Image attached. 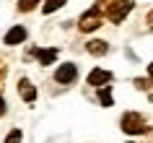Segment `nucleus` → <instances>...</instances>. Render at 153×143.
Returning <instances> with one entry per match:
<instances>
[{
  "label": "nucleus",
  "mask_w": 153,
  "mask_h": 143,
  "mask_svg": "<svg viewBox=\"0 0 153 143\" xmlns=\"http://www.w3.org/2000/svg\"><path fill=\"white\" fill-rule=\"evenodd\" d=\"M122 130L130 135H137V133H145L148 127H145V120L140 117V115H135V112H127L125 117H122Z\"/></svg>",
  "instance_id": "nucleus-1"
},
{
  "label": "nucleus",
  "mask_w": 153,
  "mask_h": 143,
  "mask_svg": "<svg viewBox=\"0 0 153 143\" xmlns=\"http://www.w3.org/2000/svg\"><path fill=\"white\" fill-rule=\"evenodd\" d=\"M81 31H94V29H99L101 26V13H99V8L94 5V8L86 13V16H81Z\"/></svg>",
  "instance_id": "nucleus-2"
},
{
  "label": "nucleus",
  "mask_w": 153,
  "mask_h": 143,
  "mask_svg": "<svg viewBox=\"0 0 153 143\" xmlns=\"http://www.w3.org/2000/svg\"><path fill=\"white\" fill-rule=\"evenodd\" d=\"M75 78H78V68H75L73 63L60 65V68H57V73H55V81H57V83H73Z\"/></svg>",
  "instance_id": "nucleus-3"
},
{
  "label": "nucleus",
  "mask_w": 153,
  "mask_h": 143,
  "mask_svg": "<svg viewBox=\"0 0 153 143\" xmlns=\"http://www.w3.org/2000/svg\"><path fill=\"white\" fill-rule=\"evenodd\" d=\"M109 81H112V73H109V70H101V68H96V70H91V73H88V83H91V86L104 88Z\"/></svg>",
  "instance_id": "nucleus-4"
},
{
  "label": "nucleus",
  "mask_w": 153,
  "mask_h": 143,
  "mask_svg": "<svg viewBox=\"0 0 153 143\" xmlns=\"http://www.w3.org/2000/svg\"><path fill=\"white\" fill-rule=\"evenodd\" d=\"M18 94H21V99H24V102L31 104L34 99H36V88L31 86V81H29V78H21V81H18Z\"/></svg>",
  "instance_id": "nucleus-5"
},
{
  "label": "nucleus",
  "mask_w": 153,
  "mask_h": 143,
  "mask_svg": "<svg viewBox=\"0 0 153 143\" xmlns=\"http://www.w3.org/2000/svg\"><path fill=\"white\" fill-rule=\"evenodd\" d=\"M24 39H26V29L24 26H13V29L5 34V44H10V47H13V44H21Z\"/></svg>",
  "instance_id": "nucleus-6"
},
{
  "label": "nucleus",
  "mask_w": 153,
  "mask_h": 143,
  "mask_svg": "<svg viewBox=\"0 0 153 143\" xmlns=\"http://www.w3.org/2000/svg\"><path fill=\"white\" fill-rule=\"evenodd\" d=\"M34 55L39 57L42 65H52V60L57 57V49L55 47H49V49H34Z\"/></svg>",
  "instance_id": "nucleus-7"
},
{
  "label": "nucleus",
  "mask_w": 153,
  "mask_h": 143,
  "mask_svg": "<svg viewBox=\"0 0 153 143\" xmlns=\"http://www.w3.org/2000/svg\"><path fill=\"white\" fill-rule=\"evenodd\" d=\"M106 42H101V39H94V42H88V52L91 55H106Z\"/></svg>",
  "instance_id": "nucleus-8"
},
{
  "label": "nucleus",
  "mask_w": 153,
  "mask_h": 143,
  "mask_svg": "<svg viewBox=\"0 0 153 143\" xmlns=\"http://www.w3.org/2000/svg\"><path fill=\"white\" fill-rule=\"evenodd\" d=\"M65 5V0H47V3H44V13H52V10H57V8H62Z\"/></svg>",
  "instance_id": "nucleus-9"
},
{
  "label": "nucleus",
  "mask_w": 153,
  "mask_h": 143,
  "mask_svg": "<svg viewBox=\"0 0 153 143\" xmlns=\"http://www.w3.org/2000/svg\"><path fill=\"white\" fill-rule=\"evenodd\" d=\"M99 99H101L104 107H112V91H109V86H104L101 91H99Z\"/></svg>",
  "instance_id": "nucleus-10"
},
{
  "label": "nucleus",
  "mask_w": 153,
  "mask_h": 143,
  "mask_svg": "<svg viewBox=\"0 0 153 143\" xmlns=\"http://www.w3.org/2000/svg\"><path fill=\"white\" fill-rule=\"evenodd\" d=\"M36 3H39V0H18V10H21V13L34 10V8H36Z\"/></svg>",
  "instance_id": "nucleus-11"
},
{
  "label": "nucleus",
  "mask_w": 153,
  "mask_h": 143,
  "mask_svg": "<svg viewBox=\"0 0 153 143\" xmlns=\"http://www.w3.org/2000/svg\"><path fill=\"white\" fill-rule=\"evenodd\" d=\"M5 143H21V130H13V133L5 135Z\"/></svg>",
  "instance_id": "nucleus-12"
},
{
  "label": "nucleus",
  "mask_w": 153,
  "mask_h": 143,
  "mask_svg": "<svg viewBox=\"0 0 153 143\" xmlns=\"http://www.w3.org/2000/svg\"><path fill=\"white\" fill-rule=\"evenodd\" d=\"M0 115H5V102H3V96H0Z\"/></svg>",
  "instance_id": "nucleus-13"
},
{
  "label": "nucleus",
  "mask_w": 153,
  "mask_h": 143,
  "mask_svg": "<svg viewBox=\"0 0 153 143\" xmlns=\"http://www.w3.org/2000/svg\"><path fill=\"white\" fill-rule=\"evenodd\" d=\"M3 78H5V65L0 63V81H3Z\"/></svg>",
  "instance_id": "nucleus-14"
},
{
  "label": "nucleus",
  "mask_w": 153,
  "mask_h": 143,
  "mask_svg": "<svg viewBox=\"0 0 153 143\" xmlns=\"http://www.w3.org/2000/svg\"><path fill=\"white\" fill-rule=\"evenodd\" d=\"M148 26H151V29H153V10H151V13H148Z\"/></svg>",
  "instance_id": "nucleus-15"
},
{
  "label": "nucleus",
  "mask_w": 153,
  "mask_h": 143,
  "mask_svg": "<svg viewBox=\"0 0 153 143\" xmlns=\"http://www.w3.org/2000/svg\"><path fill=\"white\" fill-rule=\"evenodd\" d=\"M148 73H151V78H153V63H151V65H148Z\"/></svg>",
  "instance_id": "nucleus-16"
}]
</instances>
